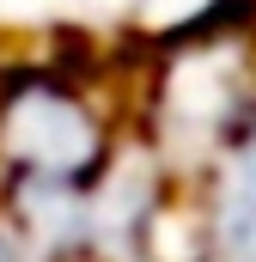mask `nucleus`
<instances>
[{
	"label": "nucleus",
	"instance_id": "nucleus-2",
	"mask_svg": "<svg viewBox=\"0 0 256 262\" xmlns=\"http://www.w3.org/2000/svg\"><path fill=\"white\" fill-rule=\"evenodd\" d=\"M0 262H37L25 244H18V238H12V232H6V220H0Z\"/></svg>",
	"mask_w": 256,
	"mask_h": 262
},
{
	"label": "nucleus",
	"instance_id": "nucleus-3",
	"mask_svg": "<svg viewBox=\"0 0 256 262\" xmlns=\"http://www.w3.org/2000/svg\"><path fill=\"white\" fill-rule=\"evenodd\" d=\"M140 262H146V256H140Z\"/></svg>",
	"mask_w": 256,
	"mask_h": 262
},
{
	"label": "nucleus",
	"instance_id": "nucleus-1",
	"mask_svg": "<svg viewBox=\"0 0 256 262\" xmlns=\"http://www.w3.org/2000/svg\"><path fill=\"white\" fill-rule=\"evenodd\" d=\"M189 262H256V98H244L220 140L201 152Z\"/></svg>",
	"mask_w": 256,
	"mask_h": 262
}]
</instances>
